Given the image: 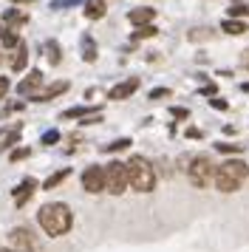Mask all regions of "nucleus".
Wrapping results in <instances>:
<instances>
[{
    "mask_svg": "<svg viewBox=\"0 0 249 252\" xmlns=\"http://www.w3.org/2000/svg\"><path fill=\"white\" fill-rule=\"evenodd\" d=\"M215 148L221 150V153H244V148H247V145H235V142H218Z\"/></svg>",
    "mask_w": 249,
    "mask_h": 252,
    "instance_id": "obj_23",
    "label": "nucleus"
},
{
    "mask_svg": "<svg viewBox=\"0 0 249 252\" xmlns=\"http://www.w3.org/2000/svg\"><path fill=\"white\" fill-rule=\"evenodd\" d=\"M17 139H20V125H14L11 130H3V133H0V150L11 148V145H14Z\"/></svg>",
    "mask_w": 249,
    "mask_h": 252,
    "instance_id": "obj_18",
    "label": "nucleus"
},
{
    "mask_svg": "<svg viewBox=\"0 0 249 252\" xmlns=\"http://www.w3.org/2000/svg\"><path fill=\"white\" fill-rule=\"evenodd\" d=\"M153 17H156V9H147V6H142V9H133V12L127 14V20H130L136 29L150 26V23H153Z\"/></svg>",
    "mask_w": 249,
    "mask_h": 252,
    "instance_id": "obj_10",
    "label": "nucleus"
},
{
    "mask_svg": "<svg viewBox=\"0 0 249 252\" xmlns=\"http://www.w3.org/2000/svg\"><path fill=\"white\" fill-rule=\"evenodd\" d=\"M210 105H213V108H218V111H226V102H224V99H213Z\"/></svg>",
    "mask_w": 249,
    "mask_h": 252,
    "instance_id": "obj_35",
    "label": "nucleus"
},
{
    "mask_svg": "<svg viewBox=\"0 0 249 252\" xmlns=\"http://www.w3.org/2000/svg\"><path fill=\"white\" fill-rule=\"evenodd\" d=\"M102 114V108H91V105H77V108H68L62 111V119H88V116Z\"/></svg>",
    "mask_w": 249,
    "mask_h": 252,
    "instance_id": "obj_12",
    "label": "nucleus"
},
{
    "mask_svg": "<svg viewBox=\"0 0 249 252\" xmlns=\"http://www.w3.org/2000/svg\"><path fill=\"white\" fill-rule=\"evenodd\" d=\"M9 241L14 252H37V238L29 227H14L9 232Z\"/></svg>",
    "mask_w": 249,
    "mask_h": 252,
    "instance_id": "obj_6",
    "label": "nucleus"
},
{
    "mask_svg": "<svg viewBox=\"0 0 249 252\" xmlns=\"http://www.w3.org/2000/svg\"><path fill=\"white\" fill-rule=\"evenodd\" d=\"M14 3H34V0H14Z\"/></svg>",
    "mask_w": 249,
    "mask_h": 252,
    "instance_id": "obj_38",
    "label": "nucleus"
},
{
    "mask_svg": "<svg viewBox=\"0 0 249 252\" xmlns=\"http://www.w3.org/2000/svg\"><path fill=\"white\" fill-rule=\"evenodd\" d=\"M43 85V71H29V77L17 85V94H23V96H34V91Z\"/></svg>",
    "mask_w": 249,
    "mask_h": 252,
    "instance_id": "obj_9",
    "label": "nucleus"
},
{
    "mask_svg": "<svg viewBox=\"0 0 249 252\" xmlns=\"http://www.w3.org/2000/svg\"><path fill=\"white\" fill-rule=\"evenodd\" d=\"M68 176H71V170H68V167H62V170H57V173H51V176H48V179H45V190H54L57 184H62L68 179Z\"/></svg>",
    "mask_w": 249,
    "mask_h": 252,
    "instance_id": "obj_20",
    "label": "nucleus"
},
{
    "mask_svg": "<svg viewBox=\"0 0 249 252\" xmlns=\"http://www.w3.org/2000/svg\"><path fill=\"white\" fill-rule=\"evenodd\" d=\"M244 91H247V94H249V82H247V85H244Z\"/></svg>",
    "mask_w": 249,
    "mask_h": 252,
    "instance_id": "obj_39",
    "label": "nucleus"
},
{
    "mask_svg": "<svg viewBox=\"0 0 249 252\" xmlns=\"http://www.w3.org/2000/svg\"><path fill=\"white\" fill-rule=\"evenodd\" d=\"M82 60L85 63H93L96 60V43L91 34H82Z\"/></svg>",
    "mask_w": 249,
    "mask_h": 252,
    "instance_id": "obj_16",
    "label": "nucleus"
},
{
    "mask_svg": "<svg viewBox=\"0 0 249 252\" xmlns=\"http://www.w3.org/2000/svg\"><path fill=\"white\" fill-rule=\"evenodd\" d=\"M3 20H6V26H9V32H14V29H17V26H23L29 17H26L23 12H17V9H9V12L3 14Z\"/></svg>",
    "mask_w": 249,
    "mask_h": 252,
    "instance_id": "obj_17",
    "label": "nucleus"
},
{
    "mask_svg": "<svg viewBox=\"0 0 249 252\" xmlns=\"http://www.w3.org/2000/svg\"><path fill=\"white\" fill-rule=\"evenodd\" d=\"M127 179H130V187L136 193H150L156 187V170L145 156H133L127 161Z\"/></svg>",
    "mask_w": 249,
    "mask_h": 252,
    "instance_id": "obj_3",
    "label": "nucleus"
},
{
    "mask_svg": "<svg viewBox=\"0 0 249 252\" xmlns=\"http://www.w3.org/2000/svg\"><path fill=\"white\" fill-rule=\"evenodd\" d=\"M82 190L85 193H102L105 190V167H99V164L85 167V173H82Z\"/></svg>",
    "mask_w": 249,
    "mask_h": 252,
    "instance_id": "obj_7",
    "label": "nucleus"
},
{
    "mask_svg": "<svg viewBox=\"0 0 249 252\" xmlns=\"http://www.w3.org/2000/svg\"><path fill=\"white\" fill-rule=\"evenodd\" d=\"M31 156V150L29 148H20V150H11V161H20V159H29Z\"/></svg>",
    "mask_w": 249,
    "mask_h": 252,
    "instance_id": "obj_28",
    "label": "nucleus"
},
{
    "mask_svg": "<svg viewBox=\"0 0 249 252\" xmlns=\"http://www.w3.org/2000/svg\"><path fill=\"white\" fill-rule=\"evenodd\" d=\"M6 32H9V29H3V26H0V40H3V34H6Z\"/></svg>",
    "mask_w": 249,
    "mask_h": 252,
    "instance_id": "obj_37",
    "label": "nucleus"
},
{
    "mask_svg": "<svg viewBox=\"0 0 249 252\" xmlns=\"http://www.w3.org/2000/svg\"><path fill=\"white\" fill-rule=\"evenodd\" d=\"M0 63H3V51H0Z\"/></svg>",
    "mask_w": 249,
    "mask_h": 252,
    "instance_id": "obj_41",
    "label": "nucleus"
},
{
    "mask_svg": "<svg viewBox=\"0 0 249 252\" xmlns=\"http://www.w3.org/2000/svg\"><path fill=\"white\" fill-rule=\"evenodd\" d=\"M77 3H82V0H54L51 9H68V6H77Z\"/></svg>",
    "mask_w": 249,
    "mask_h": 252,
    "instance_id": "obj_29",
    "label": "nucleus"
},
{
    "mask_svg": "<svg viewBox=\"0 0 249 252\" xmlns=\"http://www.w3.org/2000/svg\"><path fill=\"white\" fill-rule=\"evenodd\" d=\"M65 91H68V82L60 80V82H54V85H48L45 91L34 94V102H48V99H54V96H60V94H65Z\"/></svg>",
    "mask_w": 249,
    "mask_h": 252,
    "instance_id": "obj_11",
    "label": "nucleus"
},
{
    "mask_svg": "<svg viewBox=\"0 0 249 252\" xmlns=\"http://www.w3.org/2000/svg\"><path fill=\"white\" fill-rule=\"evenodd\" d=\"M229 17H232V20H238V17H249V3H244V6H232V9H229Z\"/></svg>",
    "mask_w": 249,
    "mask_h": 252,
    "instance_id": "obj_25",
    "label": "nucleus"
},
{
    "mask_svg": "<svg viewBox=\"0 0 249 252\" xmlns=\"http://www.w3.org/2000/svg\"><path fill=\"white\" fill-rule=\"evenodd\" d=\"M201 94H204V96H213V94H215V85H204Z\"/></svg>",
    "mask_w": 249,
    "mask_h": 252,
    "instance_id": "obj_36",
    "label": "nucleus"
},
{
    "mask_svg": "<svg viewBox=\"0 0 249 252\" xmlns=\"http://www.w3.org/2000/svg\"><path fill=\"white\" fill-rule=\"evenodd\" d=\"M127 184H130V179H127V164L124 161H111L105 167V190L113 195H122Z\"/></svg>",
    "mask_w": 249,
    "mask_h": 252,
    "instance_id": "obj_4",
    "label": "nucleus"
},
{
    "mask_svg": "<svg viewBox=\"0 0 249 252\" xmlns=\"http://www.w3.org/2000/svg\"><path fill=\"white\" fill-rule=\"evenodd\" d=\"M139 77H130V80H124V82H119V85H113L111 91H108V99H127L130 94H136L139 91Z\"/></svg>",
    "mask_w": 249,
    "mask_h": 252,
    "instance_id": "obj_8",
    "label": "nucleus"
},
{
    "mask_svg": "<svg viewBox=\"0 0 249 252\" xmlns=\"http://www.w3.org/2000/svg\"><path fill=\"white\" fill-rule=\"evenodd\" d=\"M37 221H40V227H43L45 235L60 238V235H65L68 229H71L74 216H71V207H68V204H62V201H51V204L40 207Z\"/></svg>",
    "mask_w": 249,
    "mask_h": 252,
    "instance_id": "obj_1",
    "label": "nucleus"
},
{
    "mask_svg": "<svg viewBox=\"0 0 249 252\" xmlns=\"http://www.w3.org/2000/svg\"><path fill=\"white\" fill-rule=\"evenodd\" d=\"M161 96H170V88H153L147 94V99H161Z\"/></svg>",
    "mask_w": 249,
    "mask_h": 252,
    "instance_id": "obj_30",
    "label": "nucleus"
},
{
    "mask_svg": "<svg viewBox=\"0 0 249 252\" xmlns=\"http://www.w3.org/2000/svg\"><path fill=\"white\" fill-rule=\"evenodd\" d=\"M3 46H6V48L20 46V40H17V34H14V32H6V34H3Z\"/></svg>",
    "mask_w": 249,
    "mask_h": 252,
    "instance_id": "obj_26",
    "label": "nucleus"
},
{
    "mask_svg": "<svg viewBox=\"0 0 249 252\" xmlns=\"http://www.w3.org/2000/svg\"><path fill=\"white\" fill-rule=\"evenodd\" d=\"M187 139H201V130L198 127H187Z\"/></svg>",
    "mask_w": 249,
    "mask_h": 252,
    "instance_id": "obj_33",
    "label": "nucleus"
},
{
    "mask_svg": "<svg viewBox=\"0 0 249 252\" xmlns=\"http://www.w3.org/2000/svg\"><path fill=\"white\" fill-rule=\"evenodd\" d=\"M221 29H224L226 34H247V32H249V26H247V23H241V20H232V17H229V20H224V23H221Z\"/></svg>",
    "mask_w": 249,
    "mask_h": 252,
    "instance_id": "obj_19",
    "label": "nucleus"
},
{
    "mask_svg": "<svg viewBox=\"0 0 249 252\" xmlns=\"http://www.w3.org/2000/svg\"><path fill=\"white\" fill-rule=\"evenodd\" d=\"M9 88H11V82H9V77H0V99L9 94Z\"/></svg>",
    "mask_w": 249,
    "mask_h": 252,
    "instance_id": "obj_31",
    "label": "nucleus"
},
{
    "mask_svg": "<svg viewBox=\"0 0 249 252\" xmlns=\"http://www.w3.org/2000/svg\"><path fill=\"white\" fill-rule=\"evenodd\" d=\"M34 190H37V182H34V179H26V182H20V187L14 190V204L23 207L26 201H29V198H31Z\"/></svg>",
    "mask_w": 249,
    "mask_h": 252,
    "instance_id": "obj_13",
    "label": "nucleus"
},
{
    "mask_svg": "<svg viewBox=\"0 0 249 252\" xmlns=\"http://www.w3.org/2000/svg\"><path fill=\"white\" fill-rule=\"evenodd\" d=\"M170 114L176 116V119H187V116H190V111H187V108H170Z\"/></svg>",
    "mask_w": 249,
    "mask_h": 252,
    "instance_id": "obj_32",
    "label": "nucleus"
},
{
    "mask_svg": "<svg viewBox=\"0 0 249 252\" xmlns=\"http://www.w3.org/2000/svg\"><path fill=\"white\" fill-rule=\"evenodd\" d=\"M130 148V139H116V142H111V145H105V153H119V150H127Z\"/></svg>",
    "mask_w": 249,
    "mask_h": 252,
    "instance_id": "obj_22",
    "label": "nucleus"
},
{
    "mask_svg": "<svg viewBox=\"0 0 249 252\" xmlns=\"http://www.w3.org/2000/svg\"><path fill=\"white\" fill-rule=\"evenodd\" d=\"M26 63H29V46L20 43V46H17V54L11 57V71H23L26 68Z\"/></svg>",
    "mask_w": 249,
    "mask_h": 252,
    "instance_id": "obj_14",
    "label": "nucleus"
},
{
    "mask_svg": "<svg viewBox=\"0 0 249 252\" xmlns=\"http://www.w3.org/2000/svg\"><path fill=\"white\" fill-rule=\"evenodd\" d=\"M249 176V164L244 159H229L221 167H215V187L221 193H235L241 184L247 182Z\"/></svg>",
    "mask_w": 249,
    "mask_h": 252,
    "instance_id": "obj_2",
    "label": "nucleus"
},
{
    "mask_svg": "<svg viewBox=\"0 0 249 252\" xmlns=\"http://www.w3.org/2000/svg\"><path fill=\"white\" fill-rule=\"evenodd\" d=\"M85 17H88V20L105 17V3H102V0H88V3H85Z\"/></svg>",
    "mask_w": 249,
    "mask_h": 252,
    "instance_id": "obj_15",
    "label": "nucleus"
},
{
    "mask_svg": "<svg viewBox=\"0 0 249 252\" xmlns=\"http://www.w3.org/2000/svg\"><path fill=\"white\" fill-rule=\"evenodd\" d=\"M187 173H190V182L195 187H207L210 182H215V164L210 161V156H195L190 161Z\"/></svg>",
    "mask_w": 249,
    "mask_h": 252,
    "instance_id": "obj_5",
    "label": "nucleus"
},
{
    "mask_svg": "<svg viewBox=\"0 0 249 252\" xmlns=\"http://www.w3.org/2000/svg\"><path fill=\"white\" fill-rule=\"evenodd\" d=\"M45 54H48V63L51 65H60V46H57V40H48L45 43Z\"/></svg>",
    "mask_w": 249,
    "mask_h": 252,
    "instance_id": "obj_21",
    "label": "nucleus"
},
{
    "mask_svg": "<svg viewBox=\"0 0 249 252\" xmlns=\"http://www.w3.org/2000/svg\"><path fill=\"white\" fill-rule=\"evenodd\" d=\"M158 34V29L156 26H142V29H136V40H145V37H156Z\"/></svg>",
    "mask_w": 249,
    "mask_h": 252,
    "instance_id": "obj_24",
    "label": "nucleus"
},
{
    "mask_svg": "<svg viewBox=\"0 0 249 252\" xmlns=\"http://www.w3.org/2000/svg\"><path fill=\"white\" fill-rule=\"evenodd\" d=\"M0 252H14V250H3V247H0Z\"/></svg>",
    "mask_w": 249,
    "mask_h": 252,
    "instance_id": "obj_40",
    "label": "nucleus"
},
{
    "mask_svg": "<svg viewBox=\"0 0 249 252\" xmlns=\"http://www.w3.org/2000/svg\"><path fill=\"white\" fill-rule=\"evenodd\" d=\"M60 142V130H45L43 133V145H57Z\"/></svg>",
    "mask_w": 249,
    "mask_h": 252,
    "instance_id": "obj_27",
    "label": "nucleus"
},
{
    "mask_svg": "<svg viewBox=\"0 0 249 252\" xmlns=\"http://www.w3.org/2000/svg\"><path fill=\"white\" fill-rule=\"evenodd\" d=\"M241 65L249 71V48H247V51H241Z\"/></svg>",
    "mask_w": 249,
    "mask_h": 252,
    "instance_id": "obj_34",
    "label": "nucleus"
}]
</instances>
